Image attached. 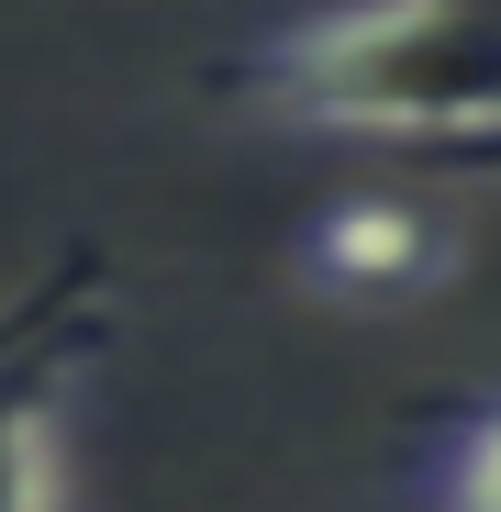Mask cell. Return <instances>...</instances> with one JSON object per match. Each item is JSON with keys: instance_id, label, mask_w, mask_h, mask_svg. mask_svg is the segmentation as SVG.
<instances>
[{"instance_id": "6da1fadb", "label": "cell", "mask_w": 501, "mask_h": 512, "mask_svg": "<svg viewBox=\"0 0 501 512\" xmlns=\"http://www.w3.org/2000/svg\"><path fill=\"white\" fill-rule=\"evenodd\" d=\"M223 90H245L301 134L446 156L501 134V0H334V12L245 45Z\"/></svg>"}, {"instance_id": "7a4b0ae2", "label": "cell", "mask_w": 501, "mask_h": 512, "mask_svg": "<svg viewBox=\"0 0 501 512\" xmlns=\"http://www.w3.org/2000/svg\"><path fill=\"white\" fill-rule=\"evenodd\" d=\"M101 279L90 268H56L12 323H0V512H67V435H56V323L90 312Z\"/></svg>"}, {"instance_id": "3957f363", "label": "cell", "mask_w": 501, "mask_h": 512, "mask_svg": "<svg viewBox=\"0 0 501 512\" xmlns=\"http://www.w3.org/2000/svg\"><path fill=\"white\" fill-rule=\"evenodd\" d=\"M446 268H457V234L424 201H401V190H357V201L301 223V279L334 290V301H412Z\"/></svg>"}, {"instance_id": "277c9868", "label": "cell", "mask_w": 501, "mask_h": 512, "mask_svg": "<svg viewBox=\"0 0 501 512\" xmlns=\"http://www.w3.org/2000/svg\"><path fill=\"white\" fill-rule=\"evenodd\" d=\"M412 501H424V512H501V401L468 412V423H446V435L424 446Z\"/></svg>"}, {"instance_id": "5b68a950", "label": "cell", "mask_w": 501, "mask_h": 512, "mask_svg": "<svg viewBox=\"0 0 501 512\" xmlns=\"http://www.w3.org/2000/svg\"><path fill=\"white\" fill-rule=\"evenodd\" d=\"M424 179H501V134H479V145H446V156H424Z\"/></svg>"}]
</instances>
